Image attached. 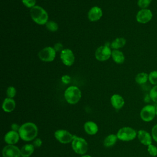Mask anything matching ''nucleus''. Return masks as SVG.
Instances as JSON below:
<instances>
[{
  "label": "nucleus",
  "mask_w": 157,
  "mask_h": 157,
  "mask_svg": "<svg viewBox=\"0 0 157 157\" xmlns=\"http://www.w3.org/2000/svg\"><path fill=\"white\" fill-rule=\"evenodd\" d=\"M110 102L113 107L115 109H121L124 104V100L123 98L118 94H113L110 98Z\"/></svg>",
  "instance_id": "dca6fc26"
},
{
  "label": "nucleus",
  "mask_w": 157,
  "mask_h": 157,
  "mask_svg": "<svg viewBox=\"0 0 157 157\" xmlns=\"http://www.w3.org/2000/svg\"><path fill=\"white\" fill-rule=\"evenodd\" d=\"M55 137L61 144H67L72 142L74 136L70 132L65 129H58L54 133Z\"/></svg>",
  "instance_id": "0eeeda50"
},
{
  "label": "nucleus",
  "mask_w": 157,
  "mask_h": 157,
  "mask_svg": "<svg viewBox=\"0 0 157 157\" xmlns=\"http://www.w3.org/2000/svg\"><path fill=\"white\" fill-rule=\"evenodd\" d=\"M42 144V141L40 138H36L33 142V145L34 146L35 148H39L40 147Z\"/></svg>",
  "instance_id": "2f4dec72"
},
{
  "label": "nucleus",
  "mask_w": 157,
  "mask_h": 157,
  "mask_svg": "<svg viewBox=\"0 0 157 157\" xmlns=\"http://www.w3.org/2000/svg\"><path fill=\"white\" fill-rule=\"evenodd\" d=\"M18 133L23 140L29 142L34 140L38 134L37 126L32 122H26L20 126Z\"/></svg>",
  "instance_id": "f257e3e1"
},
{
  "label": "nucleus",
  "mask_w": 157,
  "mask_h": 157,
  "mask_svg": "<svg viewBox=\"0 0 157 157\" xmlns=\"http://www.w3.org/2000/svg\"><path fill=\"white\" fill-rule=\"evenodd\" d=\"M64 96L67 103L70 104H75L80 100L82 93L77 86H70L65 90Z\"/></svg>",
  "instance_id": "7ed1b4c3"
},
{
  "label": "nucleus",
  "mask_w": 157,
  "mask_h": 157,
  "mask_svg": "<svg viewBox=\"0 0 157 157\" xmlns=\"http://www.w3.org/2000/svg\"><path fill=\"white\" fill-rule=\"evenodd\" d=\"M137 138L140 142L144 145L148 146L152 143V136L145 130H139L137 132Z\"/></svg>",
  "instance_id": "2eb2a0df"
},
{
  "label": "nucleus",
  "mask_w": 157,
  "mask_h": 157,
  "mask_svg": "<svg viewBox=\"0 0 157 157\" xmlns=\"http://www.w3.org/2000/svg\"><path fill=\"white\" fill-rule=\"evenodd\" d=\"M20 138L18 132L11 130L5 134L4 141L7 145H15L18 142Z\"/></svg>",
  "instance_id": "4468645a"
},
{
  "label": "nucleus",
  "mask_w": 157,
  "mask_h": 157,
  "mask_svg": "<svg viewBox=\"0 0 157 157\" xmlns=\"http://www.w3.org/2000/svg\"><path fill=\"white\" fill-rule=\"evenodd\" d=\"M153 18V13L149 9H140L136 16V21L140 24H146L150 22Z\"/></svg>",
  "instance_id": "9d476101"
},
{
  "label": "nucleus",
  "mask_w": 157,
  "mask_h": 157,
  "mask_svg": "<svg viewBox=\"0 0 157 157\" xmlns=\"http://www.w3.org/2000/svg\"><path fill=\"white\" fill-rule=\"evenodd\" d=\"M85 132L89 135H95L98 132V124L93 121H87L83 125Z\"/></svg>",
  "instance_id": "f3484780"
},
{
  "label": "nucleus",
  "mask_w": 157,
  "mask_h": 157,
  "mask_svg": "<svg viewBox=\"0 0 157 157\" xmlns=\"http://www.w3.org/2000/svg\"><path fill=\"white\" fill-rule=\"evenodd\" d=\"M71 77L70 76H69L68 75H64L62 76L61 77V81L63 83H65V84H68L69 83H70L71 81Z\"/></svg>",
  "instance_id": "72a5a7b5"
},
{
  "label": "nucleus",
  "mask_w": 157,
  "mask_h": 157,
  "mask_svg": "<svg viewBox=\"0 0 157 157\" xmlns=\"http://www.w3.org/2000/svg\"><path fill=\"white\" fill-rule=\"evenodd\" d=\"M136 82L139 85H143L148 81V74L142 72L137 74L135 77Z\"/></svg>",
  "instance_id": "5701e85b"
},
{
  "label": "nucleus",
  "mask_w": 157,
  "mask_h": 157,
  "mask_svg": "<svg viewBox=\"0 0 157 157\" xmlns=\"http://www.w3.org/2000/svg\"><path fill=\"white\" fill-rule=\"evenodd\" d=\"M2 155L3 157H20V149L15 145H7L3 148Z\"/></svg>",
  "instance_id": "f8f14e48"
},
{
  "label": "nucleus",
  "mask_w": 157,
  "mask_h": 157,
  "mask_svg": "<svg viewBox=\"0 0 157 157\" xmlns=\"http://www.w3.org/2000/svg\"><path fill=\"white\" fill-rule=\"evenodd\" d=\"M16 93H17V91H16L15 88L12 86H9L6 90L7 96V98H14L16 95Z\"/></svg>",
  "instance_id": "cd10ccee"
},
{
  "label": "nucleus",
  "mask_w": 157,
  "mask_h": 157,
  "mask_svg": "<svg viewBox=\"0 0 157 157\" xmlns=\"http://www.w3.org/2000/svg\"><path fill=\"white\" fill-rule=\"evenodd\" d=\"M148 81L151 85H157V70L152 71L148 74Z\"/></svg>",
  "instance_id": "b1692460"
},
{
  "label": "nucleus",
  "mask_w": 157,
  "mask_h": 157,
  "mask_svg": "<svg viewBox=\"0 0 157 157\" xmlns=\"http://www.w3.org/2000/svg\"><path fill=\"white\" fill-rule=\"evenodd\" d=\"M63 44L61 42H57L54 45V49L55 50L56 52H61L63 49Z\"/></svg>",
  "instance_id": "473e14b6"
},
{
  "label": "nucleus",
  "mask_w": 157,
  "mask_h": 157,
  "mask_svg": "<svg viewBox=\"0 0 157 157\" xmlns=\"http://www.w3.org/2000/svg\"><path fill=\"white\" fill-rule=\"evenodd\" d=\"M156 115H157V106L156 107Z\"/></svg>",
  "instance_id": "e433bc0d"
},
{
  "label": "nucleus",
  "mask_w": 157,
  "mask_h": 157,
  "mask_svg": "<svg viewBox=\"0 0 157 157\" xmlns=\"http://www.w3.org/2000/svg\"><path fill=\"white\" fill-rule=\"evenodd\" d=\"M30 16L32 20L39 25H45L48 21L47 11L39 6H35L30 9Z\"/></svg>",
  "instance_id": "f03ea898"
},
{
  "label": "nucleus",
  "mask_w": 157,
  "mask_h": 157,
  "mask_svg": "<svg viewBox=\"0 0 157 157\" xmlns=\"http://www.w3.org/2000/svg\"><path fill=\"white\" fill-rule=\"evenodd\" d=\"M23 5L28 8H32L36 5V0H21Z\"/></svg>",
  "instance_id": "c756f323"
},
{
  "label": "nucleus",
  "mask_w": 157,
  "mask_h": 157,
  "mask_svg": "<svg viewBox=\"0 0 157 157\" xmlns=\"http://www.w3.org/2000/svg\"><path fill=\"white\" fill-rule=\"evenodd\" d=\"M156 115V107L153 105L148 104L145 105L140 110V117L145 122L152 121Z\"/></svg>",
  "instance_id": "423d86ee"
},
{
  "label": "nucleus",
  "mask_w": 157,
  "mask_h": 157,
  "mask_svg": "<svg viewBox=\"0 0 157 157\" xmlns=\"http://www.w3.org/2000/svg\"><path fill=\"white\" fill-rule=\"evenodd\" d=\"M56 51L53 47H46L42 48L38 53L39 59L44 62L53 61L56 56Z\"/></svg>",
  "instance_id": "6e6552de"
},
{
  "label": "nucleus",
  "mask_w": 157,
  "mask_h": 157,
  "mask_svg": "<svg viewBox=\"0 0 157 157\" xmlns=\"http://www.w3.org/2000/svg\"><path fill=\"white\" fill-rule=\"evenodd\" d=\"M152 0H137V6L140 9H148Z\"/></svg>",
  "instance_id": "a878e982"
},
{
  "label": "nucleus",
  "mask_w": 157,
  "mask_h": 157,
  "mask_svg": "<svg viewBox=\"0 0 157 157\" xmlns=\"http://www.w3.org/2000/svg\"><path fill=\"white\" fill-rule=\"evenodd\" d=\"M72 150L78 155H85L88 149V144L85 139L75 136L71 142Z\"/></svg>",
  "instance_id": "20e7f679"
},
{
  "label": "nucleus",
  "mask_w": 157,
  "mask_h": 157,
  "mask_svg": "<svg viewBox=\"0 0 157 157\" xmlns=\"http://www.w3.org/2000/svg\"><path fill=\"white\" fill-rule=\"evenodd\" d=\"M137 136V132L132 128L125 126L120 128L117 133L118 139L122 141H131L134 140Z\"/></svg>",
  "instance_id": "39448f33"
},
{
  "label": "nucleus",
  "mask_w": 157,
  "mask_h": 157,
  "mask_svg": "<svg viewBox=\"0 0 157 157\" xmlns=\"http://www.w3.org/2000/svg\"><path fill=\"white\" fill-rule=\"evenodd\" d=\"M82 157H92V156L88 155H83V156H82Z\"/></svg>",
  "instance_id": "c9c22d12"
},
{
  "label": "nucleus",
  "mask_w": 157,
  "mask_h": 157,
  "mask_svg": "<svg viewBox=\"0 0 157 157\" xmlns=\"http://www.w3.org/2000/svg\"><path fill=\"white\" fill-rule=\"evenodd\" d=\"M112 55V50L109 45H101L95 52V57L99 61H104L109 59Z\"/></svg>",
  "instance_id": "1a4fd4ad"
},
{
  "label": "nucleus",
  "mask_w": 157,
  "mask_h": 157,
  "mask_svg": "<svg viewBox=\"0 0 157 157\" xmlns=\"http://www.w3.org/2000/svg\"><path fill=\"white\" fill-rule=\"evenodd\" d=\"M151 136L154 140L157 142V124H155L151 129Z\"/></svg>",
  "instance_id": "7c9ffc66"
},
{
  "label": "nucleus",
  "mask_w": 157,
  "mask_h": 157,
  "mask_svg": "<svg viewBox=\"0 0 157 157\" xmlns=\"http://www.w3.org/2000/svg\"><path fill=\"white\" fill-rule=\"evenodd\" d=\"M34 146L33 144H26L24 145L20 149L21 156L29 157L34 151Z\"/></svg>",
  "instance_id": "6ab92c4d"
},
{
  "label": "nucleus",
  "mask_w": 157,
  "mask_h": 157,
  "mask_svg": "<svg viewBox=\"0 0 157 157\" xmlns=\"http://www.w3.org/2000/svg\"><path fill=\"white\" fill-rule=\"evenodd\" d=\"M60 58L63 63L67 66H72L75 61L74 55L72 51L69 48L63 49L60 52Z\"/></svg>",
  "instance_id": "9b49d317"
},
{
  "label": "nucleus",
  "mask_w": 157,
  "mask_h": 157,
  "mask_svg": "<svg viewBox=\"0 0 157 157\" xmlns=\"http://www.w3.org/2000/svg\"><path fill=\"white\" fill-rule=\"evenodd\" d=\"M20 126L18 125V124L17 123H13L12 125H11V128H12V131H17V132H18L19 129H20Z\"/></svg>",
  "instance_id": "f704fd0d"
},
{
  "label": "nucleus",
  "mask_w": 157,
  "mask_h": 157,
  "mask_svg": "<svg viewBox=\"0 0 157 157\" xmlns=\"http://www.w3.org/2000/svg\"><path fill=\"white\" fill-rule=\"evenodd\" d=\"M117 139H118V137L117 136V134H109L105 137L103 142L104 145L105 147H112L115 144Z\"/></svg>",
  "instance_id": "4be33fe9"
},
{
  "label": "nucleus",
  "mask_w": 157,
  "mask_h": 157,
  "mask_svg": "<svg viewBox=\"0 0 157 157\" xmlns=\"http://www.w3.org/2000/svg\"><path fill=\"white\" fill-rule=\"evenodd\" d=\"M16 106L15 101L13 98H6L2 104V110L7 113L12 112L14 110Z\"/></svg>",
  "instance_id": "a211bd4d"
},
{
  "label": "nucleus",
  "mask_w": 157,
  "mask_h": 157,
  "mask_svg": "<svg viewBox=\"0 0 157 157\" xmlns=\"http://www.w3.org/2000/svg\"><path fill=\"white\" fill-rule=\"evenodd\" d=\"M126 43V40L124 37H117L111 42L110 47L114 50H118L123 47Z\"/></svg>",
  "instance_id": "412c9836"
},
{
  "label": "nucleus",
  "mask_w": 157,
  "mask_h": 157,
  "mask_svg": "<svg viewBox=\"0 0 157 157\" xmlns=\"http://www.w3.org/2000/svg\"><path fill=\"white\" fill-rule=\"evenodd\" d=\"M148 152L152 156H156L157 155V147L153 144H150L147 148Z\"/></svg>",
  "instance_id": "c85d7f7f"
},
{
  "label": "nucleus",
  "mask_w": 157,
  "mask_h": 157,
  "mask_svg": "<svg viewBox=\"0 0 157 157\" xmlns=\"http://www.w3.org/2000/svg\"><path fill=\"white\" fill-rule=\"evenodd\" d=\"M149 96L150 98L155 103H157V85L153 86L149 93Z\"/></svg>",
  "instance_id": "bb28decb"
},
{
  "label": "nucleus",
  "mask_w": 157,
  "mask_h": 157,
  "mask_svg": "<svg viewBox=\"0 0 157 157\" xmlns=\"http://www.w3.org/2000/svg\"><path fill=\"white\" fill-rule=\"evenodd\" d=\"M102 16V10L98 6H93L88 13V18L91 21H98Z\"/></svg>",
  "instance_id": "ddd939ff"
},
{
  "label": "nucleus",
  "mask_w": 157,
  "mask_h": 157,
  "mask_svg": "<svg viewBox=\"0 0 157 157\" xmlns=\"http://www.w3.org/2000/svg\"><path fill=\"white\" fill-rule=\"evenodd\" d=\"M45 26L47 29L51 32H55L58 29V25L57 24V23L52 20L48 21L47 23L45 24Z\"/></svg>",
  "instance_id": "393cba45"
},
{
  "label": "nucleus",
  "mask_w": 157,
  "mask_h": 157,
  "mask_svg": "<svg viewBox=\"0 0 157 157\" xmlns=\"http://www.w3.org/2000/svg\"><path fill=\"white\" fill-rule=\"evenodd\" d=\"M111 56L115 63L117 64H122L124 63L125 57L122 52L119 50H113L112 51Z\"/></svg>",
  "instance_id": "aec40b11"
}]
</instances>
